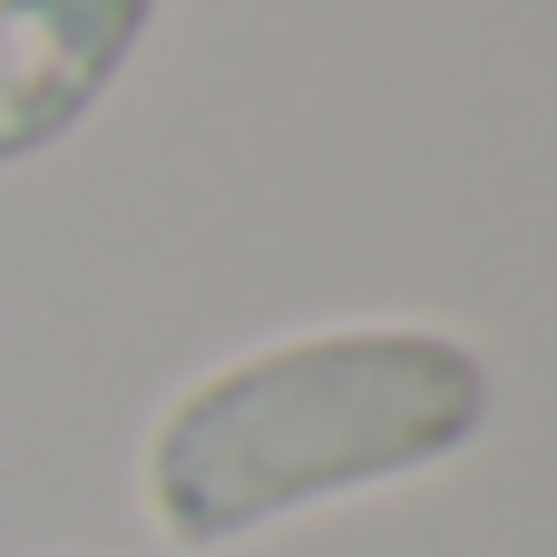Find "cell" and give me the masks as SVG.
Returning <instances> with one entry per match:
<instances>
[{
	"mask_svg": "<svg viewBox=\"0 0 557 557\" xmlns=\"http://www.w3.org/2000/svg\"><path fill=\"white\" fill-rule=\"evenodd\" d=\"M499 411L480 343L441 323H333L196 372L137 450V499L166 548H245L304 509L460 460Z\"/></svg>",
	"mask_w": 557,
	"mask_h": 557,
	"instance_id": "obj_1",
	"label": "cell"
},
{
	"mask_svg": "<svg viewBox=\"0 0 557 557\" xmlns=\"http://www.w3.org/2000/svg\"><path fill=\"white\" fill-rule=\"evenodd\" d=\"M147 29L157 0H0V166L78 137Z\"/></svg>",
	"mask_w": 557,
	"mask_h": 557,
	"instance_id": "obj_2",
	"label": "cell"
}]
</instances>
